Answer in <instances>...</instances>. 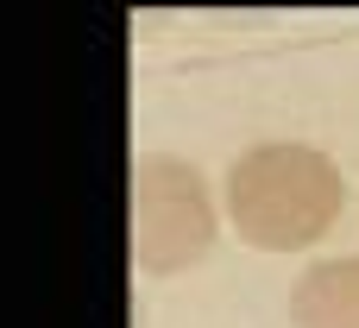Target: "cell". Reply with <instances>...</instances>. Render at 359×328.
<instances>
[{
  "instance_id": "2",
  "label": "cell",
  "mask_w": 359,
  "mask_h": 328,
  "mask_svg": "<svg viewBox=\"0 0 359 328\" xmlns=\"http://www.w3.org/2000/svg\"><path fill=\"white\" fill-rule=\"evenodd\" d=\"M215 247V202L196 164L145 152L133 164V259L139 272H189Z\"/></svg>"
},
{
  "instance_id": "1",
  "label": "cell",
  "mask_w": 359,
  "mask_h": 328,
  "mask_svg": "<svg viewBox=\"0 0 359 328\" xmlns=\"http://www.w3.org/2000/svg\"><path fill=\"white\" fill-rule=\"evenodd\" d=\"M227 215L265 253L316 247L341 215V164L316 145H252L227 171Z\"/></svg>"
},
{
  "instance_id": "3",
  "label": "cell",
  "mask_w": 359,
  "mask_h": 328,
  "mask_svg": "<svg viewBox=\"0 0 359 328\" xmlns=\"http://www.w3.org/2000/svg\"><path fill=\"white\" fill-rule=\"evenodd\" d=\"M297 328H359V259L309 265L290 291Z\"/></svg>"
}]
</instances>
